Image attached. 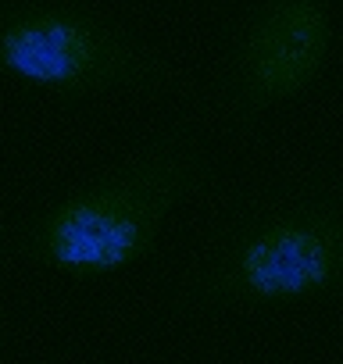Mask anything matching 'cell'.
<instances>
[{"label":"cell","mask_w":343,"mask_h":364,"mask_svg":"<svg viewBox=\"0 0 343 364\" xmlns=\"http://www.w3.org/2000/svg\"><path fill=\"white\" fill-rule=\"evenodd\" d=\"M208 186L204 146L190 132L172 129L19 218L0 236V247L8 257L72 279H107L143 261L172 211Z\"/></svg>","instance_id":"obj_2"},{"label":"cell","mask_w":343,"mask_h":364,"mask_svg":"<svg viewBox=\"0 0 343 364\" xmlns=\"http://www.w3.org/2000/svg\"><path fill=\"white\" fill-rule=\"evenodd\" d=\"M0 79L61 100L168 93L183 72L90 0H4Z\"/></svg>","instance_id":"obj_3"},{"label":"cell","mask_w":343,"mask_h":364,"mask_svg":"<svg viewBox=\"0 0 343 364\" xmlns=\"http://www.w3.org/2000/svg\"><path fill=\"white\" fill-rule=\"evenodd\" d=\"M343 293V182L300 175L240 197L183 272L179 314L268 311Z\"/></svg>","instance_id":"obj_1"},{"label":"cell","mask_w":343,"mask_h":364,"mask_svg":"<svg viewBox=\"0 0 343 364\" xmlns=\"http://www.w3.org/2000/svg\"><path fill=\"white\" fill-rule=\"evenodd\" d=\"M4 261H8V254L0 247V275H4ZM0 336H4V289H0Z\"/></svg>","instance_id":"obj_5"},{"label":"cell","mask_w":343,"mask_h":364,"mask_svg":"<svg viewBox=\"0 0 343 364\" xmlns=\"http://www.w3.org/2000/svg\"><path fill=\"white\" fill-rule=\"evenodd\" d=\"M336 0H254L215 72L211 107L233 129L307 97L332 61Z\"/></svg>","instance_id":"obj_4"}]
</instances>
